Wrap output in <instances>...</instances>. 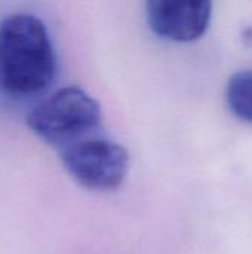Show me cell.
Segmentation results:
<instances>
[{
  "label": "cell",
  "mask_w": 252,
  "mask_h": 254,
  "mask_svg": "<svg viewBox=\"0 0 252 254\" xmlns=\"http://www.w3.org/2000/svg\"><path fill=\"white\" fill-rule=\"evenodd\" d=\"M56 73V57L45 22L13 13L0 22V91L24 98L45 91Z\"/></svg>",
  "instance_id": "6da1fadb"
},
{
  "label": "cell",
  "mask_w": 252,
  "mask_h": 254,
  "mask_svg": "<svg viewBox=\"0 0 252 254\" xmlns=\"http://www.w3.org/2000/svg\"><path fill=\"white\" fill-rule=\"evenodd\" d=\"M100 122V103L79 86L55 91L27 115L28 128L40 140L61 149L86 138Z\"/></svg>",
  "instance_id": "7a4b0ae2"
},
{
  "label": "cell",
  "mask_w": 252,
  "mask_h": 254,
  "mask_svg": "<svg viewBox=\"0 0 252 254\" xmlns=\"http://www.w3.org/2000/svg\"><path fill=\"white\" fill-rule=\"evenodd\" d=\"M59 155L68 174L91 190H114L129 173L128 150L107 138H82L61 149Z\"/></svg>",
  "instance_id": "3957f363"
},
{
  "label": "cell",
  "mask_w": 252,
  "mask_h": 254,
  "mask_svg": "<svg viewBox=\"0 0 252 254\" xmlns=\"http://www.w3.org/2000/svg\"><path fill=\"white\" fill-rule=\"evenodd\" d=\"M212 3L208 0H150L146 3L149 27L159 37L172 42L201 39L211 22Z\"/></svg>",
  "instance_id": "277c9868"
},
{
  "label": "cell",
  "mask_w": 252,
  "mask_h": 254,
  "mask_svg": "<svg viewBox=\"0 0 252 254\" xmlns=\"http://www.w3.org/2000/svg\"><path fill=\"white\" fill-rule=\"evenodd\" d=\"M226 101L238 119L252 125V68L239 70L230 76L226 86Z\"/></svg>",
  "instance_id": "5b68a950"
},
{
  "label": "cell",
  "mask_w": 252,
  "mask_h": 254,
  "mask_svg": "<svg viewBox=\"0 0 252 254\" xmlns=\"http://www.w3.org/2000/svg\"><path fill=\"white\" fill-rule=\"evenodd\" d=\"M242 40H244V43L248 46V48H251L252 49V25H248V27H245L244 30H242Z\"/></svg>",
  "instance_id": "8992f818"
}]
</instances>
